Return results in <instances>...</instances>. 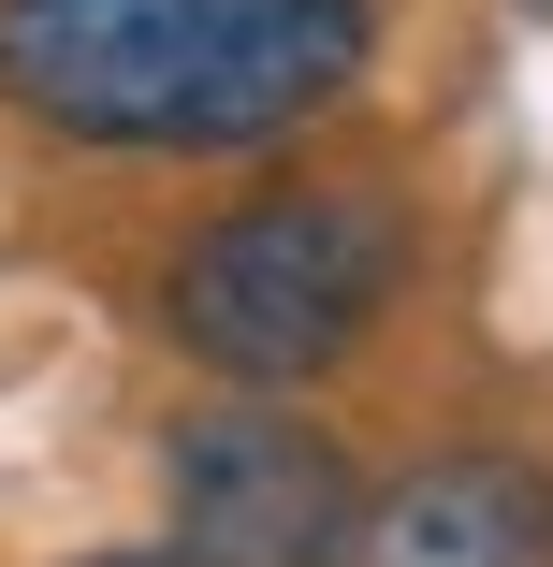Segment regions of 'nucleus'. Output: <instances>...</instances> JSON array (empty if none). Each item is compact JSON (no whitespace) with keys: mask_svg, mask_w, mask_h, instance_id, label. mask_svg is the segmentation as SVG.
Returning a JSON list of instances; mask_svg holds the SVG:
<instances>
[{"mask_svg":"<svg viewBox=\"0 0 553 567\" xmlns=\"http://www.w3.org/2000/svg\"><path fill=\"white\" fill-rule=\"evenodd\" d=\"M379 59V0H0V102L88 161H263Z\"/></svg>","mask_w":553,"mask_h":567,"instance_id":"1","label":"nucleus"},{"mask_svg":"<svg viewBox=\"0 0 553 567\" xmlns=\"http://www.w3.org/2000/svg\"><path fill=\"white\" fill-rule=\"evenodd\" d=\"M393 248L408 218L379 189H336V175H291V189H248L218 204L204 234H175L161 262V334L234 379V393H306L365 350V320L393 306Z\"/></svg>","mask_w":553,"mask_h":567,"instance_id":"2","label":"nucleus"},{"mask_svg":"<svg viewBox=\"0 0 553 567\" xmlns=\"http://www.w3.org/2000/svg\"><path fill=\"white\" fill-rule=\"evenodd\" d=\"M161 466H175V553H190V567H336V553L365 538L350 451L306 436V422H277L263 393L190 408V422L161 436Z\"/></svg>","mask_w":553,"mask_h":567,"instance_id":"3","label":"nucleus"},{"mask_svg":"<svg viewBox=\"0 0 553 567\" xmlns=\"http://www.w3.org/2000/svg\"><path fill=\"white\" fill-rule=\"evenodd\" d=\"M379 567H553V481L524 451H437L365 509Z\"/></svg>","mask_w":553,"mask_h":567,"instance_id":"4","label":"nucleus"},{"mask_svg":"<svg viewBox=\"0 0 553 567\" xmlns=\"http://www.w3.org/2000/svg\"><path fill=\"white\" fill-rule=\"evenodd\" d=\"M510 16H539V30H553V0H510Z\"/></svg>","mask_w":553,"mask_h":567,"instance_id":"5","label":"nucleus"}]
</instances>
